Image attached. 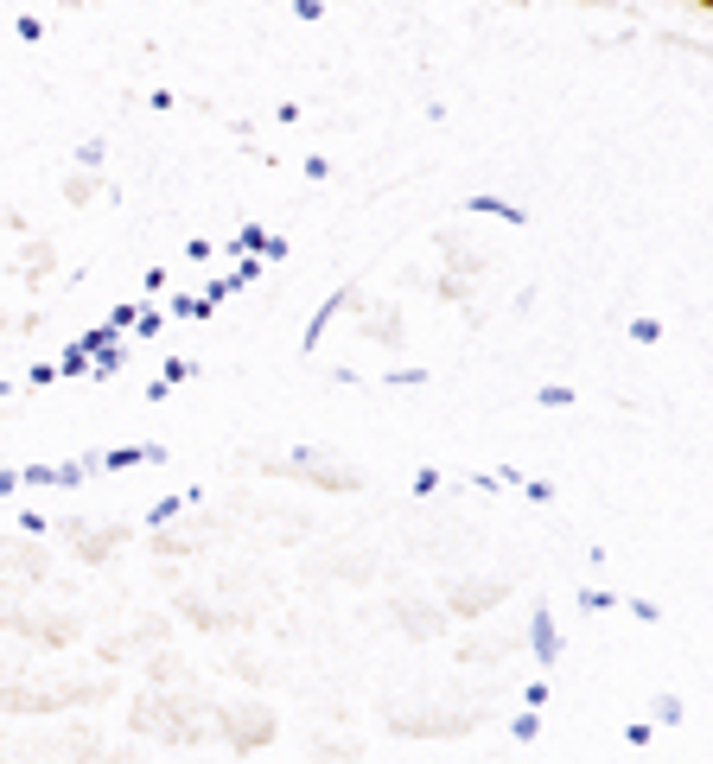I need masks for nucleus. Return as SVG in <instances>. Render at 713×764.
I'll use <instances>...</instances> for the list:
<instances>
[{
    "instance_id": "6e6552de",
    "label": "nucleus",
    "mask_w": 713,
    "mask_h": 764,
    "mask_svg": "<svg viewBox=\"0 0 713 764\" xmlns=\"http://www.w3.org/2000/svg\"><path fill=\"white\" fill-rule=\"evenodd\" d=\"M631 337H637V344H656V337H663V325H656V319H631Z\"/></svg>"
},
{
    "instance_id": "39448f33",
    "label": "nucleus",
    "mask_w": 713,
    "mask_h": 764,
    "mask_svg": "<svg viewBox=\"0 0 713 764\" xmlns=\"http://www.w3.org/2000/svg\"><path fill=\"white\" fill-rule=\"evenodd\" d=\"M173 313L178 319H211V300H192V293H185V300H173Z\"/></svg>"
},
{
    "instance_id": "1a4fd4ad",
    "label": "nucleus",
    "mask_w": 713,
    "mask_h": 764,
    "mask_svg": "<svg viewBox=\"0 0 713 764\" xmlns=\"http://www.w3.org/2000/svg\"><path fill=\"white\" fill-rule=\"evenodd\" d=\"M192 370H198V363H192V357H173V363H166V376H159V382L173 389V382H185V376H192Z\"/></svg>"
},
{
    "instance_id": "4468645a",
    "label": "nucleus",
    "mask_w": 713,
    "mask_h": 764,
    "mask_svg": "<svg viewBox=\"0 0 713 764\" xmlns=\"http://www.w3.org/2000/svg\"><path fill=\"white\" fill-rule=\"evenodd\" d=\"M567 402H574V389H555V382L541 389V408H567Z\"/></svg>"
},
{
    "instance_id": "f257e3e1",
    "label": "nucleus",
    "mask_w": 713,
    "mask_h": 764,
    "mask_svg": "<svg viewBox=\"0 0 713 764\" xmlns=\"http://www.w3.org/2000/svg\"><path fill=\"white\" fill-rule=\"evenodd\" d=\"M529 650H535L541 669H555L560 663V637H555V611L548 606H535V618H529Z\"/></svg>"
},
{
    "instance_id": "dca6fc26",
    "label": "nucleus",
    "mask_w": 713,
    "mask_h": 764,
    "mask_svg": "<svg viewBox=\"0 0 713 764\" xmlns=\"http://www.w3.org/2000/svg\"><path fill=\"white\" fill-rule=\"evenodd\" d=\"M13 484H20V472H0V497L13 491Z\"/></svg>"
},
{
    "instance_id": "2eb2a0df",
    "label": "nucleus",
    "mask_w": 713,
    "mask_h": 764,
    "mask_svg": "<svg viewBox=\"0 0 713 764\" xmlns=\"http://www.w3.org/2000/svg\"><path fill=\"white\" fill-rule=\"evenodd\" d=\"M236 248H267V229H255V224H248L243 236H236Z\"/></svg>"
},
{
    "instance_id": "20e7f679",
    "label": "nucleus",
    "mask_w": 713,
    "mask_h": 764,
    "mask_svg": "<svg viewBox=\"0 0 713 764\" xmlns=\"http://www.w3.org/2000/svg\"><path fill=\"white\" fill-rule=\"evenodd\" d=\"M178 510H185V497H159L154 510H147V522H154V529H159V522H173Z\"/></svg>"
},
{
    "instance_id": "f8f14e48",
    "label": "nucleus",
    "mask_w": 713,
    "mask_h": 764,
    "mask_svg": "<svg viewBox=\"0 0 713 764\" xmlns=\"http://www.w3.org/2000/svg\"><path fill=\"white\" fill-rule=\"evenodd\" d=\"M134 319H140V306H115V313H109V332H128Z\"/></svg>"
},
{
    "instance_id": "423d86ee",
    "label": "nucleus",
    "mask_w": 713,
    "mask_h": 764,
    "mask_svg": "<svg viewBox=\"0 0 713 764\" xmlns=\"http://www.w3.org/2000/svg\"><path fill=\"white\" fill-rule=\"evenodd\" d=\"M58 376H89V357H84V351H77V344H70V351H65V363H58Z\"/></svg>"
},
{
    "instance_id": "9d476101",
    "label": "nucleus",
    "mask_w": 713,
    "mask_h": 764,
    "mask_svg": "<svg viewBox=\"0 0 713 764\" xmlns=\"http://www.w3.org/2000/svg\"><path fill=\"white\" fill-rule=\"evenodd\" d=\"M102 154H109L102 140H84V147H77V166H102Z\"/></svg>"
},
{
    "instance_id": "9b49d317",
    "label": "nucleus",
    "mask_w": 713,
    "mask_h": 764,
    "mask_svg": "<svg viewBox=\"0 0 713 764\" xmlns=\"http://www.w3.org/2000/svg\"><path fill=\"white\" fill-rule=\"evenodd\" d=\"M510 733H516V739H535V733H541V714H516Z\"/></svg>"
},
{
    "instance_id": "ddd939ff",
    "label": "nucleus",
    "mask_w": 713,
    "mask_h": 764,
    "mask_svg": "<svg viewBox=\"0 0 713 764\" xmlns=\"http://www.w3.org/2000/svg\"><path fill=\"white\" fill-rule=\"evenodd\" d=\"M579 606H586V611H605V606H612V592H599V586H586V592H579Z\"/></svg>"
},
{
    "instance_id": "7ed1b4c3",
    "label": "nucleus",
    "mask_w": 713,
    "mask_h": 764,
    "mask_svg": "<svg viewBox=\"0 0 713 764\" xmlns=\"http://www.w3.org/2000/svg\"><path fill=\"white\" fill-rule=\"evenodd\" d=\"M466 210H485V217H510V224H529V210H516L504 198H466Z\"/></svg>"
},
{
    "instance_id": "f03ea898",
    "label": "nucleus",
    "mask_w": 713,
    "mask_h": 764,
    "mask_svg": "<svg viewBox=\"0 0 713 764\" xmlns=\"http://www.w3.org/2000/svg\"><path fill=\"white\" fill-rule=\"evenodd\" d=\"M344 306H351V287H338L332 300H325V306L312 313V325H306V344H300V351H319V337H325V325H332V319L344 313Z\"/></svg>"
},
{
    "instance_id": "0eeeda50",
    "label": "nucleus",
    "mask_w": 713,
    "mask_h": 764,
    "mask_svg": "<svg viewBox=\"0 0 713 764\" xmlns=\"http://www.w3.org/2000/svg\"><path fill=\"white\" fill-rule=\"evenodd\" d=\"M656 719H663V726H675V719H682V695H656Z\"/></svg>"
}]
</instances>
